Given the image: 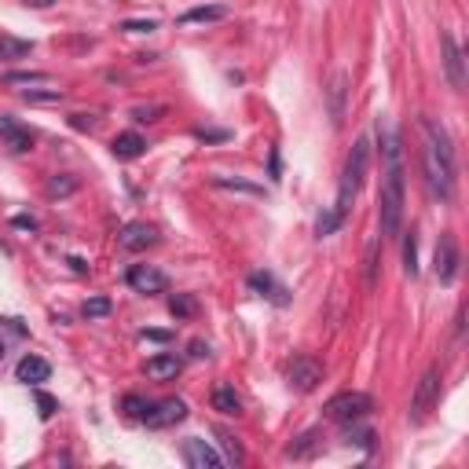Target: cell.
<instances>
[{
  "mask_svg": "<svg viewBox=\"0 0 469 469\" xmlns=\"http://www.w3.org/2000/svg\"><path fill=\"white\" fill-rule=\"evenodd\" d=\"M279 173H283V165H279V151H272V180H283Z\"/></svg>",
  "mask_w": 469,
  "mask_h": 469,
  "instance_id": "7bdbcfd3",
  "label": "cell"
},
{
  "mask_svg": "<svg viewBox=\"0 0 469 469\" xmlns=\"http://www.w3.org/2000/svg\"><path fill=\"white\" fill-rule=\"evenodd\" d=\"M0 140H4L15 154L33 151V133H26V128L18 125L15 118H8V114H0Z\"/></svg>",
  "mask_w": 469,
  "mask_h": 469,
  "instance_id": "4fadbf2b",
  "label": "cell"
},
{
  "mask_svg": "<svg viewBox=\"0 0 469 469\" xmlns=\"http://www.w3.org/2000/svg\"><path fill=\"white\" fill-rule=\"evenodd\" d=\"M345 73H337V78H334V88H330V99H334V125H341V114H345V110H341V96H345Z\"/></svg>",
  "mask_w": 469,
  "mask_h": 469,
  "instance_id": "4dcf8cb0",
  "label": "cell"
},
{
  "mask_svg": "<svg viewBox=\"0 0 469 469\" xmlns=\"http://www.w3.org/2000/svg\"><path fill=\"white\" fill-rule=\"evenodd\" d=\"M158 242V231L151 228V224H143V220H133V224H125L121 235H118V246L128 250V253H140L147 246H154Z\"/></svg>",
  "mask_w": 469,
  "mask_h": 469,
  "instance_id": "8fae6325",
  "label": "cell"
},
{
  "mask_svg": "<svg viewBox=\"0 0 469 469\" xmlns=\"http://www.w3.org/2000/svg\"><path fill=\"white\" fill-rule=\"evenodd\" d=\"M220 437V447H224V462H242V458H246V451H242V444L231 437V433H217Z\"/></svg>",
  "mask_w": 469,
  "mask_h": 469,
  "instance_id": "484cf974",
  "label": "cell"
},
{
  "mask_svg": "<svg viewBox=\"0 0 469 469\" xmlns=\"http://www.w3.org/2000/svg\"><path fill=\"white\" fill-rule=\"evenodd\" d=\"M213 410H220V415H242L238 392H235L231 385H217V389H213Z\"/></svg>",
  "mask_w": 469,
  "mask_h": 469,
  "instance_id": "ffe728a7",
  "label": "cell"
},
{
  "mask_svg": "<svg viewBox=\"0 0 469 469\" xmlns=\"http://www.w3.org/2000/svg\"><path fill=\"white\" fill-rule=\"evenodd\" d=\"M110 151H114V158H121V162H133L147 151V140L140 133H121L114 143H110Z\"/></svg>",
  "mask_w": 469,
  "mask_h": 469,
  "instance_id": "ac0fdd59",
  "label": "cell"
},
{
  "mask_svg": "<svg viewBox=\"0 0 469 469\" xmlns=\"http://www.w3.org/2000/svg\"><path fill=\"white\" fill-rule=\"evenodd\" d=\"M4 81L8 85H44L48 73H41V70H18V73H8Z\"/></svg>",
  "mask_w": 469,
  "mask_h": 469,
  "instance_id": "f1b7e54d",
  "label": "cell"
},
{
  "mask_svg": "<svg viewBox=\"0 0 469 469\" xmlns=\"http://www.w3.org/2000/svg\"><path fill=\"white\" fill-rule=\"evenodd\" d=\"M162 114H165V106H158V103H151V106H136V110H133V121L151 125V121H158Z\"/></svg>",
  "mask_w": 469,
  "mask_h": 469,
  "instance_id": "d6a6232c",
  "label": "cell"
},
{
  "mask_svg": "<svg viewBox=\"0 0 469 469\" xmlns=\"http://www.w3.org/2000/svg\"><path fill=\"white\" fill-rule=\"evenodd\" d=\"M213 187H220V191H235V195H250V198H268V191L260 183L238 180V176H213Z\"/></svg>",
  "mask_w": 469,
  "mask_h": 469,
  "instance_id": "d6986e66",
  "label": "cell"
},
{
  "mask_svg": "<svg viewBox=\"0 0 469 469\" xmlns=\"http://www.w3.org/2000/svg\"><path fill=\"white\" fill-rule=\"evenodd\" d=\"M337 228H341V217H337L334 209H327V213H319V220H315V235H319V238H327V235H334Z\"/></svg>",
  "mask_w": 469,
  "mask_h": 469,
  "instance_id": "83f0119b",
  "label": "cell"
},
{
  "mask_svg": "<svg viewBox=\"0 0 469 469\" xmlns=\"http://www.w3.org/2000/svg\"><path fill=\"white\" fill-rule=\"evenodd\" d=\"M110 308H114V305H110V297H88L81 315L85 319H103V315H110Z\"/></svg>",
  "mask_w": 469,
  "mask_h": 469,
  "instance_id": "4316f807",
  "label": "cell"
},
{
  "mask_svg": "<svg viewBox=\"0 0 469 469\" xmlns=\"http://www.w3.org/2000/svg\"><path fill=\"white\" fill-rule=\"evenodd\" d=\"M250 290H253L257 297H268L272 305H290L286 290L275 283V275H272V272H253V275H250Z\"/></svg>",
  "mask_w": 469,
  "mask_h": 469,
  "instance_id": "9a60e30c",
  "label": "cell"
},
{
  "mask_svg": "<svg viewBox=\"0 0 469 469\" xmlns=\"http://www.w3.org/2000/svg\"><path fill=\"white\" fill-rule=\"evenodd\" d=\"M23 4H26V8H37V11H41V8H51L55 0H23Z\"/></svg>",
  "mask_w": 469,
  "mask_h": 469,
  "instance_id": "f6af8a7d",
  "label": "cell"
},
{
  "mask_svg": "<svg viewBox=\"0 0 469 469\" xmlns=\"http://www.w3.org/2000/svg\"><path fill=\"white\" fill-rule=\"evenodd\" d=\"M323 410H327L330 422L348 425V422H363L370 410H374V400L367 396V392H337V396H334Z\"/></svg>",
  "mask_w": 469,
  "mask_h": 469,
  "instance_id": "277c9868",
  "label": "cell"
},
{
  "mask_svg": "<svg viewBox=\"0 0 469 469\" xmlns=\"http://www.w3.org/2000/svg\"><path fill=\"white\" fill-rule=\"evenodd\" d=\"M191 355H195V360H202V355H209V345H205V341H191Z\"/></svg>",
  "mask_w": 469,
  "mask_h": 469,
  "instance_id": "b9f144b4",
  "label": "cell"
},
{
  "mask_svg": "<svg viewBox=\"0 0 469 469\" xmlns=\"http://www.w3.org/2000/svg\"><path fill=\"white\" fill-rule=\"evenodd\" d=\"M345 429H348V444H360V447H370V444H374V433H370L367 425H360V422H348Z\"/></svg>",
  "mask_w": 469,
  "mask_h": 469,
  "instance_id": "1f68e13d",
  "label": "cell"
},
{
  "mask_svg": "<svg viewBox=\"0 0 469 469\" xmlns=\"http://www.w3.org/2000/svg\"><path fill=\"white\" fill-rule=\"evenodd\" d=\"M286 378L297 392H312L319 382H323V363L312 360V355H293L286 367Z\"/></svg>",
  "mask_w": 469,
  "mask_h": 469,
  "instance_id": "ba28073f",
  "label": "cell"
},
{
  "mask_svg": "<svg viewBox=\"0 0 469 469\" xmlns=\"http://www.w3.org/2000/svg\"><path fill=\"white\" fill-rule=\"evenodd\" d=\"M121 30L125 33H151V30H158V23L154 18H128V23H121Z\"/></svg>",
  "mask_w": 469,
  "mask_h": 469,
  "instance_id": "836d02e7",
  "label": "cell"
},
{
  "mask_svg": "<svg viewBox=\"0 0 469 469\" xmlns=\"http://www.w3.org/2000/svg\"><path fill=\"white\" fill-rule=\"evenodd\" d=\"M374 253H378V242H370L367 246V283L374 286V279H378V260H374Z\"/></svg>",
  "mask_w": 469,
  "mask_h": 469,
  "instance_id": "8d00e7d4",
  "label": "cell"
},
{
  "mask_svg": "<svg viewBox=\"0 0 469 469\" xmlns=\"http://www.w3.org/2000/svg\"><path fill=\"white\" fill-rule=\"evenodd\" d=\"M4 323L8 319H0V330H4ZM0 360H4V337H0Z\"/></svg>",
  "mask_w": 469,
  "mask_h": 469,
  "instance_id": "bcb514c9",
  "label": "cell"
},
{
  "mask_svg": "<svg viewBox=\"0 0 469 469\" xmlns=\"http://www.w3.org/2000/svg\"><path fill=\"white\" fill-rule=\"evenodd\" d=\"M367 162H370V143L367 140H355L352 143V154L345 162V173H341V187H337V205H334V213L341 217V220L348 217L352 202H355V195H360V187H363Z\"/></svg>",
  "mask_w": 469,
  "mask_h": 469,
  "instance_id": "3957f363",
  "label": "cell"
},
{
  "mask_svg": "<svg viewBox=\"0 0 469 469\" xmlns=\"http://www.w3.org/2000/svg\"><path fill=\"white\" fill-rule=\"evenodd\" d=\"M422 133H425V158H422L425 162V183H429V191H433V198L451 202L455 198V180H458L451 136L433 121H422Z\"/></svg>",
  "mask_w": 469,
  "mask_h": 469,
  "instance_id": "7a4b0ae2",
  "label": "cell"
},
{
  "mask_svg": "<svg viewBox=\"0 0 469 469\" xmlns=\"http://www.w3.org/2000/svg\"><path fill=\"white\" fill-rule=\"evenodd\" d=\"M169 312H173V319H191L198 312V301L191 293H173L169 297Z\"/></svg>",
  "mask_w": 469,
  "mask_h": 469,
  "instance_id": "7402d4cb",
  "label": "cell"
},
{
  "mask_svg": "<svg viewBox=\"0 0 469 469\" xmlns=\"http://www.w3.org/2000/svg\"><path fill=\"white\" fill-rule=\"evenodd\" d=\"M78 191V176H70V173H55V176H48V183H44V195L48 198H66V195H73Z\"/></svg>",
  "mask_w": 469,
  "mask_h": 469,
  "instance_id": "44dd1931",
  "label": "cell"
},
{
  "mask_svg": "<svg viewBox=\"0 0 469 469\" xmlns=\"http://www.w3.org/2000/svg\"><path fill=\"white\" fill-rule=\"evenodd\" d=\"M187 418V403L183 400H176V396H169V400H162V403H151L143 410V425L147 429H169V425H176V422H183Z\"/></svg>",
  "mask_w": 469,
  "mask_h": 469,
  "instance_id": "52a82bcc",
  "label": "cell"
},
{
  "mask_svg": "<svg viewBox=\"0 0 469 469\" xmlns=\"http://www.w3.org/2000/svg\"><path fill=\"white\" fill-rule=\"evenodd\" d=\"M440 48H444V70H447V81H451V88H465V59H462V48L451 33L440 37Z\"/></svg>",
  "mask_w": 469,
  "mask_h": 469,
  "instance_id": "30bf717a",
  "label": "cell"
},
{
  "mask_svg": "<svg viewBox=\"0 0 469 469\" xmlns=\"http://www.w3.org/2000/svg\"><path fill=\"white\" fill-rule=\"evenodd\" d=\"M231 8L228 4H202V8H187L180 15V26H191V23H220V18H228Z\"/></svg>",
  "mask_w": 469,
  "mask_h": 469,
  "instance_id": "e0dca14e",
  "label": "cell"
},
{
  "mask_svg": "<svg viewBox=\"0 0 469 469\" xmlns=\"http://www.w3.org/2000/svg\"><path fill=\"white\" fill-rule=\"evenodd\" d=\"M48 374H51V367H48V360H41V355H23L18 367H15V378L23 385H33V389L41 382H48Z\"/></svg>",
  "mask_w": 469,
  "mask_h": 469,
  "instance_id": "5bb4252c",
  "label": "cell"
},
{
  "mask_svg": "<svg viewBox=\"0 0 469 469\" xmlns=\"http://www.w3.org/2000/svg\"><path fill=\"white\" fill-rule=\"evenodd\" d=\"M125 283L133 286L136 293L154 297V293H165L169 279H165V272H158L154 264H133V268H128V275H125Z\"/></svg>",
  "mask_w": 469,
  "mask_h": 469,
  "instance_id": "9c48e42d",
  "label": "cell"
},
{
  "mask_svg": "<svg viewBox=\"0 0 469 469\" xmlns=\"http://www.w3.org/2000/svg\"><path fill=\"white\" fill-rule=\"evenodd\" d=\"M169 337H173V334H169V330H143V341H169Z\"/></svg>",
  "mask_w": 469,
  "mask_h": 469,
  "instance_id": "60d3db41",
  "label": "cell"
},
{
  "mask_svg": "<svg viewBox=\"0 0 469 469\" xmlns=\"http://www.w3.org/2000/svg\"><path fill=\"white\" fill-rule=\"evenodd\" d=\"M37 407H41V418H51L59 410V400L48 396V392H37Z\"/></svg>",
  "mask_w": 469,
  "mask_h": 469,
  "instance_id": "e575fe53",
  "label": "cell"
},
{
  "mask_svg": "<svg viewBox=\"0 0 469 469\" xmlns=\"http://www.w3.org/2000/svg\"><path fill=\"white\" fill-rule=\"evenodd\" d=\"M378 143L385 158L382 173V235L396 238L403 228V147L392 121H378Z\"/></svg>",
  "mask_w": 469,
  "mask_h": 469,
  "instance_id": "6da1fadb",
  "label": "cell"
},
{
  "mask_svg": "<svg viewBox=\"0 0 469 469\" xmlns=\"http://www.w3.org/2000/svg\"><path fill=\"white\" fill-rule=\"evenodd\" d=\"M440 367H429L425 374H422V382H418V389H415V400H410V422H422L429 410L437 407V400H440Z\"/></svg>",
  "mask_w": 469,
  "mask_h": 469,
  "instance_id": "5b68a950",
  "label": "cell"
},
{
  "mask_svg": "<svg viewBox=\"0 0 469 469\" xmlns=\"http://www.w3.org/2000/svg\"><path fill=\"white\" fill-rule=\"evenodd\" d=\"M403 272L415 279L418 275V235L407 231V242H403Z\"/></svg>",
  "mask_w": 469,
  "mask_h": 469,
  "instance_id": "cb8c5ba5",
  "label": "cell"
},
{
  "mask_svg": "<svg viewBox=\"0 0 469 469\" xmlns=\"http://www.w3.org/2000/svg\"><path fill=\"white\" fill-rule=\"evenodd\" d=\"M70 268H73V272H78V275H85V272H88V264H85V260H81V257H70Z\"/></svg>",
  "mask_w": 469,
  "mask_h": 469,
  "instance_id": "ee69618b",
  "label": "cell"
},
{
  "mask_svg": "<svg viewBox=\"0 0 469 469\" xmlns=\"http://www.w3.org/2000/svg\"><path fill=\"white\" fill-rule=\"evenodd\" d=\"M33 51V41H15V37H0V59H23Z\"/></svg>",
  "mask_w": 469,
  "mask_h": 469,
  "instance_id": "603a6c76",
  "label": "cell"
},
{
  "mask_svg": "<svg viewBox=\"0 0 469 469\" xmlns=\"http://www.w3.org/2000/svg\"><path fill=\"white\" fill-rule=\"evenodd\" d=\"M315 447H319V433H305L297 444H290V447H286V458H308V455L315 451Z\"/></svg>",
  "mask_w": 469,
  "mask_h": 469,
  "instance_id": "d4e9b609",
  "label": "cell"
},
{
  "mask_svg": "<svg viewBox=\"0 0 469 469\" xmlns=\"http://www.w3.org/2000/svg\"><path fill=\"white\" fill-rule=\"evenodd\" d=\"M180 374V360H176V352H162V355H151L147 360V378H154V382H169V378H176Z\"/></svg>",
  "mask_w": 469,
  "mask_h": 469,
  "instance_id": "2e32d148",
  "label": "cell"
},
{
  "mask_svg": "<svg viewBox=\"0 0 469 469\" xmlns=\"http://www.w3.org/2000/svg\"><path fill=\"white\" fill-rule=\"evenodd\" d=\"M23 99L26 103H59L63 92L59 88H30V92H23Z\"/></svg>",
  "mask_w": 469,
  "mask_h": 469,
  "instance_id": "f546056e",
  "label": "cell"
},
{
  "mask_svg": "<svg viewBox=\"0 0 469 469\" xmlns=\"http://www.w3.org/2000/svg\"><path fill=\"white\" fill-rule=\"evenodd\" d=\"M125 407H128V415H136V418H143V410H147V407H151V403H143L140 396H128V400H125Z\"/></svg>",
  "mask_w": 469,
  "mask_h": 469,
  "instance_id": "ab89813d",
  "label": "cell"
},
{
  "mask_svg": "<svg viewBox=\"0 0 469 469\" xmlns=\"http://www.w3.org/2000/svg\"><path fill=\"white\" fill-rule=\"evenodd\" d=\"M183 462L191 465V469H220L224 465V455H217L205 440L191 437V440H183Z\"/></svg>",
  "mask_w": 469,
  "mask_h": 469,
  "instance_id": "7c38bea8",
  "label": "cell"
},
{
  "mask_svg": "<svg viewBox=\"0 0 469 469\" xmlns=\"http://www.w3.org/2000/svg\"><path fill=\"white\" fill-rule=\"evenodd\" d=\"M11 228H18V231H37V220L30 213H18V217H11Z\"/></svg>",
  "mask_w": 469,
  "mask_h": 469,
  "instance_id": "f35d334b",
  "label": "cell"
},
{
  "mask_svg": "<svg viewBox=\"0 0 469 469\" xmlns=\"http://www.w3.org/2000/svg\"><path fill=\"white\" fill-rule=\"evenodd\" d=\"M458 264H462V253H458V242L451 231H444L440 242H437V253H433V268H437V279L444 286H451L458 279Z\"/></svg>",
  "mask_w": 469,
  "mask_h": 469,
  "instance_id": "8992f818",
  "label": "cell"
},
{
  "mask_svg": "<svg viewBox=\"0 0 469 469\" xmlns=\"http://www.w3.org/2000/svg\"><path fill=\"white\" fill-rule=\"evenodd\" d=\"M195 136L205 140V143H220V140H228L231 133H224V128H195Z\"/></svg>",
  "mask_w": 469,
  "mask_h": 469,
  "instance_id": "74e56055",
  "label": "cell"
},
{
  "mask_svg": "<svg viewBox=\"0 0 469 469\" xmlns=\"http://www.w3.org/2000/svg\"><path fill=\"white\" fill-rule=\"evenodd\" d=\"M70 125L78 128V133H92V128H96L99 121L92 118V114H70Z\"/></svg>",
  "mask_w": 469,
  "mask_h": 469,
  "instance_id": "d590c367",
  "label": "cell"
}]
</instances>
